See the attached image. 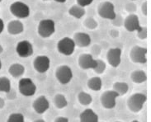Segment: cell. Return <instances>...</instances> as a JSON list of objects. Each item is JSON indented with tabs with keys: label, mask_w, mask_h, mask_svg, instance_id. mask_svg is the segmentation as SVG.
<instances>
[{
	"label": "cell",
	"mask_w": 151,
	"mask_h": 122,
	"mask_svg": "<svg viewBox=\"0 0 151 122\" xmlns=\"http://www.w3.org/2000/svg\"><path fill=\"white\" fill-rule=\"evenodd\" d=\"M32 107L37 114H43L50 108V102L45 96H40L33 102Z\"/></svg>",
	"instance_id": "obj_15"
},
{
	"label": "cell",
	"mask_w": 151,
	"mask_h": 122,
	"mask_svg": "<svg viewBox=\"0 0 151 122\" xmlns=\"http://www.w3.org/2000/svg\"><path fill=\"white\" fill-rule=\"evenodd\" d=\"M98 122H99V121H98Z\"/></svg>",
	"instance_id": "obj_47"
},
{
	"label": "cell",
	"mask_w": 151,
	"mask_h": 122,
	"mask_svg": "<svg viewBox=\"0 0 151 122\" xmlns=\"http://www.w3.org/2000/svg\"><path fill=\"white\" fill-rule=\"evenodd\" d=\"M43 1H45H45H49V0H43Z\"/></svg>",
	"instance_id": "obj_44"
},
{
	"label": "cell",
	"mask_w": 151,
	"mask_h": 122,
	"mask_svg": "<svg viewBox=\"0 0 151 122\" xmlns=\"http://www.w3.org/2000/svg\"><path fill=\"white\" fill-rule=\"evenodd\" d=\"M85 8L78 4H74L69 9V14L76 19H81L85 15Z\"/></svg>",
	"instance_id": "obj_21"
},
{
	"label": "cell",
	"mask_w": 151,
	"mask_h": 122,
	"mask_svg": "<svg viewBox=\"0 0 151 122\" xmlns=\"http://www.w3.org/2000/svg\"><path fill=\"white\" fill-rule=\"evenodd\" d=\"M87 85H88L89 89L93 90V91H96V92H98V91H100V90L102 89V78L100 77H98V76H95V77L91 78H89V79L88 80Z\"/></svg>",
	"instance_id": "obj_22"
},
{
	"label": "cell",
	"mask_w": 151,
	"mask_h": 122,
	"mask_svg": "<svg viewBox=\"0 0 151 122\" xmlns=\"http://www.w3.org/2000/svg\"><path fill=\"white\" fill-rule=\"evenodd\" d=\"M9 11L18 19H24L28 17L31 12L28 5L21 1H16L12 3L9 7Z\"/></svg>",
	"instance_id": "obj_2"
},
{
	"label": "cell",
	"mask_w": 151,
	"mask_h": 122,
	"mask_svg": "<svg viewBox=\"0 0 151 122\" xmlns=\"http://www.w3.org/2000/svg\"><path fill=\"white\" fill-rule=\"evenodd\" d=\"M112 90L115 91L118 96H124L129 91V85L125 82H116L112 86Z\"/></svg>",
	"instance_id": "obj_23"
},
{
	"label": "cell",
	"mask_w": 151,
	"mask_h": 122,
	"mask_svg": "<svg viewBox=\"0 0 151 122\" xmlns=\"http://www.w3.org/2000/svg\"><path fill=\"white\" fill-rule=\"evenodd\" d=\"M131 122H139V121H137V120H134V121H132Z\"/></svg>",
	"instance_id": "obj_42"
},
{
	"label": "cell",
	"mask_w": 151,
	"mask_h": 122,
	"mask_svg": "<svg viewBox=\"0 0 151 122\" xmlns=\"http://www.w3.org/2000/svg\"><path fill=\"white\" fill-rule=\"evenodd\" d=\"M130 58L135 64H146L147 62V49L139 45H135L130 51Z\"/></svg>",
	"instance_id": "obj_8"
},
{
	"label": "cell",
	"mask_w": 151,
	"mask_h": 122,
	"mask_svg": "<svg viewBox=\"0 0 151 122\" xmlns=\"http://www.w3.org/2000/svg\"><path fill=\"white\" fill-rule=\"evenodd\" d=\"M4 52V48H3V46H2V45L0 44V54H2Z\"/></svg>",
	"instance_id": "obj_40"
},
{
	"label": "cell",
	"mask_w": 151,
	"mask_h": 122,
	"mask_svg": "<svg viewBox=\"0 0 151 122\" xmlns=\"http://www.w3.org/2000/svg\"><path fill=\"white\" fill-rule=\"evenodd\" d=\"M141 12L144 16H147V2L145 1L141 5Z\"/></svg>",
	"instance_id": "obj_34"
},
{
	"label": "cell",
	"mask_w": 151,
	"mask_h": 122,
	"mask_svg": "<svg viewBox=\"0 0 151 122\" xmlns=\"http://www.w3.org/2000/svg\"><path fill=\"white\" fill-rule=\"evenodd\" d=\"M2 1H3V0H0V3H1V2H2Z\"/></svg>",
	"instance_id": "obj_45"
},
{
	"label": "cell",
	"mask_w": 151,
	"mask_h": 122,
	"mask_svg": "<svg viewBox=\"0 0 151 122\" xmlns=\"http://www.w3.org/2000/svg\"><path fill=\"white\" fill-rule=\"evenodd\" d=\"M83 26L86 28L89 29V30H94L98 27V22L93 17H88L83 22Z\"/></svg>",
	"instance_id": "obj_28"
},
{
	"label": "cell",
	"mask_w": 151,
	"mask_h": 122,
	"mask_svg": "<svg viewBox=\"0 0 151 122\" xmlns=\"http://www.w3.org/2000/svg\"><path fill=\"white\" fill-rule=\"evenodd\" d=\"M4 20L2 18H0V34H2V32H4Z\"/></svg>",
	"instance_id": "obj_36"
},
{
	"label": "cell",
	"mask_w": 151,
	"mask_h": 122,
	"mask_svg": "<svg viewBox=\"0 0 151 122\" xmlns=\"http://www.w3.org/2000/svg\"><path fill=\"white\" fill-rule=\"evenodd\" d=\"M2 61H1V60H0V70H1V69H2Z\"/></svg>",
	"instance_id": "obj_41"
},
{
	"label": "cell",
	"mask_w": 151,
	"mask_h": 122,
	"mask_svg": "<svg viewBox=\"0 0 151 122\" xmlns=\"http://www.w3.org/2000/svg\"><path fill=\"white\" fill-rule=\"evenodd\" d=\"M97 60V65L93 69V71L97 74H102L105 72L106 69V63L102 60Z\"/></svg>",
	"instance_id": "obj_27"
},
{
	"label": "cell",
	"mask_w": 151,
	"mask_h": 122,
	"mask_svg": "<svg viewBox=\"0 0 151 122\" xmlns=\"http://www.w3.org/2000/svg\"><path fill=\"white\" fill-rule=\"evenodd\" d=\"M126 8H127V12L133 13V12L136 11V5L133 4V3H131V4H127Z\"/></svg>",
	"instance_id": "obj_33"
},
{
	"label": "cell",
	"mask_w": 151,
	"mask_h": 122,
	"mask_svg": "<svg viewBox=\"0 0 151 122\" xmlns=\"http://www.w3.org/2000/svg\"><path fill=\"white\" fill-rule=\"evenodd\" d=\"M6 96H7V98H8V100H10V101L15 100V99L17 98V93H16V92H15V90H13L11 88L10 91L7 93Z\"/></svg>",
	"instance_id": "obj_32"
},
{
	"label": "cell",
	"mask_w": 151,
	"mask_h": 122,
	"mask_svg": "<svg viewBox=\"0 0 151 122\" xmlns=\"http://www.w3.org/2000/svg\"><path fill=\"white\" fill-rule=\"evenodd\" d=\"M7 122H25L24 116L21 113H12L8 116Z\"/></svg>",
	"instance_id": "obj_29"
},
{
	"label": "cell",
	"mask_w": 151,
	"mask_h": 122,
	"mask_svg": "<svg viewBox=\"0 0 151 122\" xmlns=\"http://www.w3.org/2000/svg\"><path fill=\"white\" fill-rule=\"evenodd\" d=\"M54 122H69V119L65 116H58L54 120Z\"/></svg>",
	"instance_id": "obj_35"
},
{
	"label": "cell",
	"mask_w": 151,
	"mask_h": 122,
	"mask_svg": "<svg viewBox=\"0 0 151 122\" xmlns=\"http://www.w3.org/2000/svg\"><path fill=\"white\" fill-rule=\"evenodd\" d=\"M74 41L75 46L78 47H88L91 44V37L86 32H76L74 34V37L72 38Z\"/></svg>",
	"instance_id": "obj_16"
},
{
	"label": "cell",
	"mask_w": 151,
	"mask_h": 122,
	"mask_svg": "<svg viewBox=\"0 0 151 122\" xmlns=\"http://www.w3.org/2000/svg\"><path fill=\"white\" fill-rule=\"evenodd\" d=\"M16 52L21 58H28L34 53L32 44L27 40L19 41L16 45Z\"/></svg>",
	"instance_id": "obj_10"
},
{
	"label": "cell",
	"mask_w": 151,
	"mask_h": 122,
	"mask_svg": "<svg viewBox=\"0 0 151 122\" xmlns=\"http://www.w3.org/2000/svg\"><path fill=\"white\" fill-rule=\"evenodd\" d=\"M12 88L10 79L7 77H0V92L7 93Z\"/></svg>",
	"instance_id": "obj_26"
},
{
	"label": "cell",
	"mask_w": 151,
	"mask_h": 122,
	"mask_svg": "<svg viewBox=\"0 0 151 122\" xmlns=\"http://www.w3.org/2000/svg\"><path fill=\"white\" fill-rule=\"evenodd\" d=\"M33 122H45V120H43V119H38V120L34 121Z\"/></svg>",
	"instance_id": "obj_39"
},
{
	"label": "cell",
	"mask_w": 151,
	"mask_h": 122,
	"mask_svg": "<svg viewBox=\"0 0 151 122\" xmlns=\"http://www.w3.org/2000/svg\"><path fill=\"white\" fill-rule=\"evenodd\" d=\"M78 101L82 106H88L93 102V98L86 92H80L78 94Z\"/></svg>",
	"instance_id": "obj_25"
},
{
	"label": "cell",
	"mask_w": 151,
	"mask_h": 122,
	"mask_svg": "<svg viewBox=\"0 0 151 122\" xmlns=\"http://www.w3.org/2000/svg\"><path fill=\"white\" fill-rule=\"evenodd\" d=\"M136 32H137V37H139L140 40H145L147 38V27H140V28Z\"/></svg>",
	"instance_id": "obj_30"
},
{
	"label": "cell",
	"mask_w": 151,
	"mask_h": 122,
	"mask_svg": "<svg viewBox=\"0 0 151 122\" xmlns=\"http://www.w3.org/2000/svg\"><path fill=\"white\" fill-rule=\"evenodd\" d=\"M131 79L136 84H141L147 80L146 73L143 70H135L131 74Z\"/></svg>",
	"instance_id": "obj_20"
},
{
	"label": "cell",
	"mask_w": 151,
	"mask_h": 122,
	"mask_svg": "<svg viewBox=\"0 0 151 122\" xmlns=\"http://www.w3.org/2000/svg\"><path fill=\"white\" fill-rule=\"evenodd\" d=\"M55 78L60 83L65 85L70 83L73 78V71L68 65H60L55 70Z\"/></svg>",
	"instance_id": "obj_7"
},
{
	"label": "cell",
	"mask_w": 151,
	"mask_h": 122,
	"mask_svg": "<svg viewBox=\"0 0 151 122\" xmlns=\"http://www.w3.org/2000/svg\"><path fill=\"white\" fill-rule=\"evenodd\" d=\"M78 5L81 6V7H87L90 4H92V3L93 2V0H76Z\"/></svg>",
	"instance_id": "obj_31"
},
{
	"label": "cell",
	"mask_w": 151,
	"mask_h": 122,
	"mask_svg": "<svg viewBox=\"0 0 151 122\" xmlns=\"http://www.w3.org/2000/svg\"><path fill=\"white\" fill-rule=\"evenodd\" d=\"M75 44L72 38L70 37H64L61 38L57 43V50L59 53L65 56L72 55L75 50Z\"/></svg>",
	"instance_id": "obj_6"
},
{
	"label": "cell",
	"mask_w": 151,
	"mask_h": 122,
	"mask_svg": "<svg viewBox=\"0 0 151 122\" xmlns=\"http://www.w3.org/2000/svg\"><path fill=\"white\" fill-rule=\"evenodd\" d=\"M98 13L102 18L107 20H114L116 17L114 4L110 1H104L99 4L98 6Z\"/></svg>",
	"instance_id": "obj_4"
},
{
	"label": "cell",
	"mask_w": 151,
	"mask_h": 122,
	"mask_svg": "<svg viewBox=\"0 0 151 122\" xmlns=\"http://www.w3.org/2000/svg\"><path fill=\"white\" fill-rule=\"evenodd\" d=\"M8 73L13 78H19L22 76L25 73V67L21 64L15 63L9 66Z\"/></svg>",
	"instance_id": "obj_19"
},
{
	"label": "cell",
	"mask_w": 151,
	"mask_h": 122,
	"mask_svg": "<svg viewBox=\"0 0 151 122\" xmlns=\"http://www.w3.org/2000/svg\"><path fill=\"white\" fill-rule=\"evenodd\" d=\"M118 94L113 90H107L101 95L100 102L102 107L105 109H113L116 105V98H118Z\"/></svg>",
	"instance_id": "obj_9"
},
{
	"label": "cell",
	"mask_w": 151,
	"mask_h": 122,
	"mask_svg": "<svg viewBox=\"0 0 151 122\" xmlns=\"http://www.w3.org/2000/svg\"><path fill=\"white\" fill-rule=\"evenodd\" d=\"M55 32V24L52 19H43L37 27V33L42 38H49Z\"/></svg>",
	"instance_id": "obj_3"
},
{
	"label": "cell",
	"mask_w": 151,
	"mask_h": 122,
	"mask_svg": "<svg viewBox=\"0 0 151 122\" xmlns=\"http://www.w3.org/2000/svg\"><path fill=\"white\" fill-rule=\"evenodd\" d=\"M55 2H56V3H59V4H65L67 0H53Z\"/></svg>",
	"instance_id": "obj_38"
},
{
	"label": "cell",
	"mask_w": 151,
	"mask_h": 122,
	"mask_svg": "<svg viewBox=\"0 0 151 122\" xmlns=\"http://www.w3.org/2000/svg\"><path fill=\"white\" fill-rule=\"evenodd\" d=\"M50 67V60L46 55H38L33 60V68L40 73H45Z\"/></svg>",
	"instance_id": "obj_11"
},
{
	"label": "cell",
	"mask_w": 151,
	"mask_h": 122,
	"mask_svg": "<svg viewBox=\"0 0 151 122\" xmlns=\"http://www.w3.org/2000/svg\"><path fill=\"white\" fill-rule=\"evenodd\" d=\"M7 31L12 36H17L24 31V25L19 20H12L10 21L7 26Z\"/></svg>",
	"instance_id": "obj_17"
},
{
	"label": "cell",
	"mask_w": 151,
	"mask_h": 122,
	"mask_svg": "<svg viewBox=\"0 0 151 122\" xmlns=\"http://www.w3.org/2000/svg\"><path fill=\"white\" fill-rule=\"evenodd\" d=\"M123 26H124L125 29L129 32H137L141 27L140 23H139V17L135 13L129 14L123 22Z\"/></svg>",
	"instance_id": "obj_13"
},
{
	"label": "cell",
	"mask_w": 151,
	"mask_h": 122,
	"mask_svg": "<svg viewBox=\"0 0 151 122\" xmlns=\"http://www.w3.org/2000/svg\"><path fill=\"white\" fill-rule=\"evenodd\" d=\"M18 91L24 97H32L37 92V86L31 78H23L18 82Z\"/></svg>",
	"instance_id": "obj_5"
},
{
	"label": "cell",
	"mask_w": 151,
	"mask_h": 122,
	"mask_svg": "<svg viewBox=\"0 0 151 122\" xmlns=\"http://www.w3.org/2000/svg\"><path fill=\"white\" fill-rule=\"evenodd\" d=\"M80 122H98V116L93 109H85L79 116Z\"/></svg>",
	"instance_id": "obj_18"
},
{
	"label": "cell",
	"mask_w": 151,
	"mask_h": 122,
	"mask_svg": "<svg viewBox=\"0 0 151 122\" xmlns=\"http://www.w3.org/2000/svg\"><path fill=\"white\" fill-rule=\"evenodd\" d=\"M147 101L146 95L140 93H134L127 99V107L131 112L138 113L143 109L144 105Z\"/></svg>",
	"instance_id": "obj_1"
},
{
	"label": "cell",
	"mask_w": 151,
	"mask_h": 122,
	"mask_svg": "<svg viewBox=\"0 0 151 122\" xmlns=\"http://www.w3.org/2000/svg\"><path fill=\"white\" fill-rule=\"evenodd\" d=\"M115 122H122V121H115Z\"/></svg>",
	"instance_id": "obj_43"
},
{
	"label": "cell",
	"mask_w": 151,
	"mask_h": 122,
	"mask_svg": "<svg viewBox=\"0 0 151 122\" xmlns=\"http://www.w3.org/2000/svg\"><path fill=\"white\" fill-rule=\"evenodd\" d=\"M5 106V101L2 98H0V110L3 109Z\"/></svg>",
	"instance_id": "obj_37"
},
{
	"label": "cell",
	"mask_w": 151,
	"mask_h": 122,
	"mask_svg": "<svg viewBox=\"0 0 151 122\" xmlns=\"http://www.w3.org/2000/svg\"><path fill=\"white\" fill-rule=\"evenodd\" d=\"M54 105L57 108V109H63L67 106L68 105V101L65 97V95L61 93L56 94L53 99Z\"/></svg>",
	"instance_id": "obj_24"
},
{
	"label": "cell",
	"mask_w": 151,
	"mask_h": 122,
	"mask_svg": "<svg viewBox=\"0 0 151 122\" xmlns=\"http://www.w3.org/2000/svg\"><path fill=\"white\" fill-rule=\"evenodd\" d=\"M131 1H135V0H131Z\"/></svg>",
	"instance_id": "obj_46"
},
{
	"label": "cell",
	"mask_w": 151,
	"mask_h": 122,
	"mask_svg": "<svg viewBox=\"0 0 151 122\" xmlns=\"http://www.w3.org/2000/svg\"><path fill=\"white\" fill-rule=\"evenodd\" d=\"M122 49L116 47V48H111L108 50L106 53V60L108 64L113 67V68H117L119 65H121L122 61Z\"/></svg>",
	"instance_id": "obj_12"
},
{
	"label": "cell",
	"mask_w": 151,
	"mask_h": 122,
	"mask_svg": "<svg viewBox=\"0 0 151 122\" xmlns=\"http://www.w3.org/2000/svg\"><path fill=\"white\" fill-rule=\"evenodd\" d=\"M78 64L80 69L83 70L93 69L97 65V60H94L91 54L84 53L79 55L78 60Z\"/></svg>",
	"instance_id": "obj_14"
}]
</instances>
